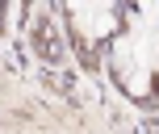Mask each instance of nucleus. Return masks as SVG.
<instances>
[{
  "label": "nucleus",
  "instance_id": "2",
  "mask_svg": "<svg viewBox=\"0 0 159 134\" xmlns=\"http://www.w3.org/2000/svg\"><path fill=\"white\" fill-rule=\"evenodd\" d=\"M134 4H147V0H134Z\"/></svg>",
  "mask_w": 159,
  "mask_h": 134
},
{
  "label": "nucleus",
  "instance_id": "1",
  "mask_svg": "<svg viewBox=\"0 0 159 134\" xmlns=\"http://www.w3.org/2000/svg\"><path fill=\"white\" fill-rule=\"evenodd\" d=\"M109 30H113V17H109V13H101V17H96V30H92V34H109Z\"/></svg>",
  "mask_w": 159,
  "mask_h": 134
}]
</instances>
